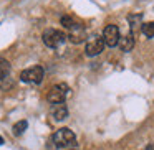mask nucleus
<instances>
[{"mask_svg": "<svg viewBox=\"0 0 154 150\" xmlns=\"http://www.w3.org/2000/svg\"><path fill=\"white\" fill-rule=\"evenodd\" d=\"M119 40H121V35H119V28L116 25H108L103 30V41L106 46H109V48L118 46Z\"/></svg>", "mask_w": 154, "mask_h": 150, "instance_id": "nucleus-5", "label": "nucleus"}, {"mask_svg": "<svg viewBox=\"0 0 154 150\" xmlns=\"http://www.w3.org/2000/svg\"><path fill=\"white\" fill-rule=\"evenodd\" d=\"M104 41L103 38H93V40H90L86 43V46H85V53H86V56L93 58V56H98V54L103 53L104 50Z\"/></svg>", "mask_w": 154, "mask_h": 150, "instance_id": "nucleus-6", "label": "nucleus"}, {"mask_svg": "<svg viewBox=\"0 0 154 150\" xmlns=\"http://www.w3.org/2000/svg\"><path fill=\"white\" fill-rule=\"evenodd\" d=\"M8 74H10V63L5 58H0V81H4Z\"/></svg>", "mask_w": 154, "mask_h": 150, "instance_id": "nucleus-10", "label": "nucleus"}, {"mask_svg": "<svg viewBox=\"0 0 154 150\" xmlns=\"http://www.w3.org/2000/svg\"><path fill=\"white\" fill-rule=\"evenodd\" d=\"M27 127H28V122L27 120H20V122H17L14 127H12V130H14V135H22V134L27 130Z\"/></svg>", "mask_w": 154, "mask_h": 150, "instance_id": "nucleus-12", "label": "nucleus"}, {"mask_svg": "<svg viewBox=\"0 0 154 150\" xmlns=\"http://www.w3.org/2000/svg\"><path fill=\"white\" fill-rule=\"evenodd\" d=\"M43 76H45V71L42 66H32L20 73V79L28 84H40L43 81Z\"/></svg>", "mask_w": 154, "mask_h": 150, "instance_id": "nucleus-3", "label": "nucleus"}, {"mask_svg": "<svg viewBox=\"0 0 154 150\" xmlns=\"http://www.w3.org/2000/svg\"><path fill=\"white\" fill-rule=\"evenodd\" d=\"M60 22H61V25H63V27L66 28L68 31H70V30H73L75 27H78V25H80L76 20H73L71 17H61V20H60Z\"/></svg>", "mask_w": 154, "mask_h": 150, "instance_id": "nucleus-13", "label": "nucleus"}, {"mask_svg": "<svg viewBox=\"0 0 154 150\" xmlns=\"http://www.w3.org/2000/svg\"><path fill=\"white\" fill-rule=\"evenodd\" d=\"M143 150H154V145H147V147H144Z\"/></svg>", "mask_w": 154, "mask_h": 150, "instance_id": "nucleus-15", "label": "nucleus"}, {"mask_svg": "<svg viewBox=\"0 0 154 150\" xmlns=\"http://www.w3.org/2000/svg\"><path fill=\"white\" fill-rule=\"evenodd\" d=\"M42 40H43V43L47 45L48 48H58V46H61V45L65 43V40H66V35H65L63 31H60V30L48 28V30L43 31V35H42Z\"/></svg>", "mask_w": 154, "mask_h": 150, "instance_id": "nucleus-2", "label": "nucleus"}, {"mask_svg": "<svg viewBox=\"0 0 154 150\" xmlns=\"http://www.w3.org/2000/svg\"><path fill=\"white\" fill-rule=\"evenodd\" d=\"M141 20H143V15H129L128 17V22H129V27H131V31L136 30V27L141 23Z\"/></svg>", "mask_w": 154, "mask_h": 150, "instance_id": "nucleus-14", "label": "nucleus"}, {"mask_svg": "<svg viewBox=\"0 0 154 150\" xmlns=\"http://www.w3.org/2000/svg\"><path fill=\"white\" fill-rule=\"evenodd\" d=\"M141 33L147 38H154V22H147V23H143L141 27Z\"/></svg>", "mask_w": 154, "mask_h": 150, "instance_id": "nucleus-11", "label": "nucleus"}, {"mask_svg": "<svg viewBox=\"0 0 154 150\" xmlns=\"http://www.w3.org/2000/svg\"><path fill=\"white\" fill-rule=\"evenodd\" d=\"M50 145H48V149L50 150H57V149H73V147H76V137H75L73 130L66 129V127H61V129H58L57 132L51 135L50 139Z\"/></svg>", "mask_w": 154, "mask_h": 150, "instance_id": "nucleus-1", "label": "nucleus"}, {"mask_svg": "<svg viewBox=\"0 0 154 150\" xmlns=\"http://www.w3.org/2000/svg\"><path fill=\"white\" fill-rule=\"evenodd\" d=\"M70 150H75V149H70Z\"/></svg>", "mask_w": 154, "mask_h": 150, "instance_id": "nucleus-17", "label": "nucleus"}, {"mask_svg": "<svg viewBox=\"0 0 154 150\" xmlns=\"http://www.w3.org/2000/svg\"><path fill=\"white\" fill-rule=\"evenodd\" d=\"M0 145H4V139L2 137H0Z\"/></svg>", "mask_w": 154, "mask_h": 150, "instance_id": "nucleus-16", "label": "nucleus"}, {"mask_svg": "<svg viewBox=\"0 0 154 150\" xmlns=\"http://www.w3.org/2000/svg\"><path fill=\"white\" fill-rule=\"evenodd\" d=\"M68 91H70V87L65 83H58L55 86H51L50 91H48V102H51V104L65 102V99L68 96Z\"/></svg>", "mask_w": 154, "mask_h": 150, "instance_id": "nucleus-4", "label": "nucleus"}, {"mask_svg": "<svg viewBox=\"0 0 154 150\" xmlns=\"http://www.w3.org/2000/svg\"><path fill=\"white\" fill-rule=\"evenodd\" d=\"M119 48L123 51H131L134 48V37H133V33H129V35H126V37H121V40H119Z\"/></svg>", "mask_w": 154, "mask_h": 150, "instance_id": "nucleus-9", "label": "nucleus"}, {"mask_svg": "<svg viewBox=\"0 0 154 150\" xmlns=\"http://www.w3.org/2000/svg\"><path fill=\"white\" fill-rule=\"evenodd\" d=\"M51 117L55 120H65L68 117V107L65 102H58V104H53L51 106Z\"/></svg>", "mask_w": 154, "mask_h": 150, "instance_id": "nucleus-8", "label": "nucleus"}, {"mask_svg": "<svg viewBox=\"0 0 154 150\" xmlns=\"http://www.w3.org/2000/svg\"><path fill=\"white\" fill-rule=\"evenodd\" d=\"M66 38L71 41V43H75V45L85 41V38H86V31H85L83 25L80 23L78 27H75L73 30H70V31H68V37H66Z\"/></svg>", "mask_w": 154, "mask_h": 150, "instance_id": "nucleus-7", "label": "nucleus"}]
</instances>
